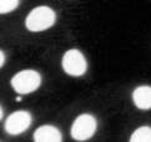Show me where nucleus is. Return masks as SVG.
<instances>
[{"label":"nucleus","mask_w":151,"mask_h":142,"mask_svg":"<svg viewBox=\"0 0 151 142\" xmlns=\"http://www.w3.org/2000/svg\"><path fill=\"white\" fill-rule=\"evenodd\" d=\"M134 103L141 110L151 108V86H139L132 92Z\"/></svg>","instance_id":"7"},{"label":"nucleus","mask_w":151,"mask_h":142,"mask_svg":"<svg viewBox=\"0 0 151 142\" xmlns=\"http://www.w3.org/2000/svg\"><path fill=\"white\" fill-rule=\"evenodd\" d=\"M61 140V132L51 125L40 126L34 132V141L36 142H60Z\"/></svg>","instance_id":"6"},{"label":"nucleus","mask_w":151,"mask_h":142,"mask_svg":"<svg viewBox=\"0 0 151 142\" xmlns=\"http://www.w3.org/2000/svg\"><path fill=\"white\" fill-rule=\"evenodd\" d=\"M131 142H151V127L142 126L139 127L130 137Z\"/></svg>","instance_id":"8"},{"label":"nucleus","mask_w":151,"mask_h":142,"mask_svg":"<svg viewBox=\"0 0 151 142\" xmlns=\"http://www.w3.org/2000/svg\"><path fill=\"white\" fill-rule=\"evenodd\" d=\"M4 61H5V55L3 51H0V65L1 66H4Z\"/></svg>","instance_id":"10"},{"label":"nucleus","mask_w":151,"mask_h":142,"mask_svg":"<svg viewBox=\"0 0 151 142\" xmlns=\"http://www.w3.org/2000/svg\"><path fill=\"white\" fill-rule=\"evenodd\" d=\"M63 69L68 75L71 76H81L85 74L88 69V62H86L85 56L81 51L76 49H71L65 52L63 56Z\"/></svg>","instance_id":"3"},{"label":"nucleus","mask_w":151,"mask_h":142,"mask_svg":"<svg viewBox=\"0 0 151 142\" xmlns=\"http://www.w3.org/2000/svg\"><path fill=\"white\" fill-rule=\"evenodd\" d=\"M56 15L49 6H37L26 16L25 25L30 31H42L51 28L55 23Z\"/></svg>","instance_id":"1"},{"label":"nucleus","mask_w":151,"mask_h":142,"mask_svg":"<svg viewBox=\"0 0 151 142\" xmlns=\"http://www.w3.org/2000/svg\"><path fill=\"white\" fill-rule=\"evenodd\" d=\"M31 125V115L26 111L13 112L5 121V131L10 135H20Z\"/></svg>","instance_id":"5"},{"label":"nucleus","mask_w":151,"mask_h":142,"mask_svg":"<svg viewBox=\"0 0 151 142\" xmlns=\"http://www.w3.org/2000/svg\"><path fill=\"white\" fill-rule=\"evenodd\" d=\"M41 76L35 70H23L12 79V86L18 94H30L39 89Z\"/></svg>","instance_id":"2"},{"label":"nucleus","mask_w":151,"mask_h":142,"mask_svg":"<svg viewBox=\"0 0 151 142\" xmlns=\"http://www.w3.org/2000/svg\"><path fill=\"white\" fill-rule=\"evenodd\" d=\"M96 127H98V122L94 116L88 113L80 115L71 126V136L74 140L85 141L95 133Z\"/></svg>","instance_id":"4"},{"label":"nucleus","mask_w":151,"mask_h":142,"mask_svg":"<svg viewBox=\"0 0 151 142\" xmlns=\"http://www.w3.org/2000/svg\"><path fill=\"white\" fill-rule=\"evenodd\" d=\"M19 5V0H0V13L6 14L13 11L14 9H17Z\"/></svg>","instance_id":"9"}]
</instances>
